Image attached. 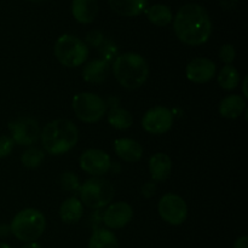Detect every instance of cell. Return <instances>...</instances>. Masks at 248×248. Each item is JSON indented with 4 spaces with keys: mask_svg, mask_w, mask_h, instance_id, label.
I'll return each mask as SVG.
<instances>
[{
    "mask_svg": "<svg viewBox=\"0 0 248 248\" xmlns=\"http://www.w3.org/2000/svg\"><path fill=\"white\" fill-rule=\"evenodd\" d=\"M172 171V160L165 153H156L149 160V173L154 182L166 181Z\"/></svg>",
    "mask_w": 248,
    "mask_h": 248,
    "instance_id": "cell-15",
    "label": "cell"
},
{
    "mask_svg": "<svg viewBox=\"0 0 248 248\" xmlns=\"http://www.w3.org/2000/svg\"><path fill=\"white\" fill-rule=\"evenodd\" d=\"M108 121L116 130H127L132 126L133 118L128 110L115 107L109 110Z\"/></svg>",
    "mask_w": 248,
    "mask_h": 248,
    "instance_id": "cell-23",
    "label": "cell"
},
{
    "mask_svg": "<svg viewBox=\"0 0 248 248\" xmlns=\"http://www.w3.org/2000/svg\"><path fill=\"white\" fill-rule=\"evenodd\" d=\"M80 167L93 177H101L111 169L110 156L101 149H87L80 156Z\"/></svg>",
    "mask_w": 248,
    "mask_h": 248,
    "instance_id": "cell-11",
    "label": "cell"
},
{
    "mask_svg": "<svg viewBox=\"0 0 248 248\" xmlns=\"http://www.w3.org/2000/svg\"><path fill=\"white\" fill-rule=\"evenodd\" d=\"M60 186L65 191H77L80 189V181L73 172H63L60 177Z\"/></svg>",
    "mask_w": 248,
    "mask_h": 248,
    "instance_id": "cell-26",
    "label": "cell"
},
{
    "mask_svg": "<svg viewBox=\"0 0 248 248\" xmlns=\"http://www.w3.org/2000/svg\"><path fill=\"white\" fill-rule=\"evenodd\" d=\"M0 248H12L10 245L5 244V242H0Z\"/></svg>",
    "mask_w": 248,
    "mask_h": 248,
    "instance_id": "cell-34",
    "label": "cell"
},
{
    "mask_svg": "<svg viewBox=\"0 0 248 248\" xmlns=\"http://www.w3.org/2000/svg\"><path fill=\"white\" fill-rule=\"evenodd\" d=\"M109 74V64L104 60H93L85 65L82 78L90 84H101Z\"/></svg>",
    "mask_w": 248,
    "mask_h": 248,
    "instance_id": "cell-18",
    "label": "cell"
},
{
    "mask_svg": "<svg viewBox=\"0 0 248 248\" xmlns=\"http://www.w3.org/2000/svg\"><path fill=\"white\" fill-rule=\"evenodd\" d=\"M89 248H119V242L113 232L98 228L90 237Z\"/></svg>",
    "mask_w": 248,
    "mask_h": 248,
    "instance_id": "cell-21",
    "label": "cell"
},
{
    "mask_svg": "<svg viewBox=\"0 0 248 248\" xmlns=\"http://www.w3.org/2000/svg\"><path fill=\"white\" fill-rule=\"evenodd\" d=\"M186 78L195 84H205L216 75V64L206 57H198L188 63L186 69Z\"/></svg>",
    "mask_w": 248,
    "mask_h": 248,
    "instance_id": "cell-12",
    "label": "cell"
},
{
    "mask_svg": "<svg viewBox=\"0 0 248 248\" xmlns=\"http://www.w3.org/2000/svg\"><path fill=\"white\" fill-rule=\"evenodd\" d=\"M56 58L67 68H75L84 64L89 57V48L81 39L64 34L57 39L53 47Z\"/></svg>",
    "mask_w": 248,
    "mask_h": 248,
    "instance_id": "cell-5",
    "label": "cell"
},
{
    "mask_svg": "<svg viewBox=\"0 0 248 248\" xmlns=\"http://www.w3.org/2000/svg\"><path fill=\"white\" fill-rule=\"evenodd\" d=\"M22 248H43V247H41L40 244H38L36 241H34V242H27V244L24 245Z\"/></svg>",
    "mask_w": 248,
    "mask_h": 248,
    "instance_id": "cell-32",
    "label": "cell"
},
{
    "mask_svg": "<svg viewBox=\"0 0 248 248\" xmlns=\"http://www.w3.org/2000/svg\"><path fill=\"white\" fill-rule=\"evenodd\" d=\"M142 126L148 133L152 135L166 133L173 126V114L165 107H154L144 114Z\"/></svg>",
    "mask_w": 248,
    "mask_h": 248,
    "instance_id": "cell-10",
    "label": "cell"
},
{
    "mask_svg": "<svg viewBox=\"0 0 248 248\" xmlns=\"http://www.w3.org/2000/svg\"><path fill=\"white\" fill-rule=\"evenodd\" d=\"M114 150L121 160L126 162H137L143 156V147L131 138H119L114 142Z\"/></svg>",
    "mask_w": 248,
    "mask_h": 248,
    "instance_id": "cell-14",
    "label": "cell"
},
{
    "mask_svg": "<svg viewBox=\"0 0 248 248\" xmlns=\"http://www.w3.org/2000/svg\"><path fill=\"white\" fill-rule=\"evenodd\" d=\"M235 56H236V51H235V47L232 44H225L220 47L219 57L225 64H232V61L235 60Z\"/></svg>",
    "mask_w": 248,
    "mask_h": 248,
    "instance_id": "cell-27",
    "label": "cell"
},
{
    "mask_svg": "<svg viewBox=\"0 0 248 248\" xmlns=\"http://www.w3.org/2000/svg\"><path fill=\"white\" fill-rule=\"evenodd\" d=\"M234 248H248V237L241 236L235 241Z\"/></svg>",
    "mask_w": 248,
    "mask_h": 248,
    "instance_id": "cell-30",
    "label": "cell"
},
{
    "mask_svg": "<svg viewBox=\"0 0 248 248\" xmlns=\"http://www.w3.org/2000/svg\"><path fill=\"white\" fill-rule=\"evenodd\" d=\"M84 215V205L79 199L68 198L62 202L60 207V217L65 224H75L79 222Z\"/></svg>",
    "mask_w": 248,
    "mask_h": 248,
    "instance_id": "cell-17",
    "label": "cell"
},
{
    "mask_svg": "<svg viewBox=\"0 0 248 248\" xmlns=\"http://www.w3.org/2000/svg\"><path fill=\"white\" fill-rule=\"evenodd\" d=\"M28 1H31V2H35V4H40V2L45 1V0H28Z\"/></svg>",
    "mask_w": 248,
    "mask_h": 248,
    "instance_id": "cell-35",
    "label": "cell"
},
{
    "mask_svg": "<svg viewBox=\"0 0 248 248\" xmlns=\"http://www.w3.org/2000/svg\"><path fill=\"white\" fill-rule=\"evenodd\" d=\"M246 86H247V78L245 79V81H244V94H245V97H248L247 91H246Z\"/></svg>",
    "mask_w": 248,
    "mask_h": 248,
    "instance_id": "cell-33",
    "label": "cell"
},
{
    "mask_svg": "<svg viewBox=\"0 0 248 248\" xmlns=\"http://www.w3.org/2000/svg\"><path fill=\"white\" fill-rule=\"evenodd\" d=\"M174 33L182 43L198 46L210 39L212 23L206 9L198 4L183 5L173 22Z\"/></svg>",
    "mask_w": 248,
    "mask_h": 248,
    "instance_id": "cell-1",
    "label": "cell"
},
{
    "mask_svg": "<svg viewBox=\"0 0 248 248\" xmlns=\"http://www.w3.org/2000/svg\"><path fill=\"white\" fill-rule=\"evenodd\" d=\"M148 19L152 22L153 24L159 27H165L172 21V11L169 6L161 4H156L150 6L147 10Z\"/></svg>",
    "mask_w": 248,
    "mask_h": 248,
    "instance_id": "cell-22",
    "label": "cell"
},
{
    "mask_svg": "<svg viewBox=\"0 0 248 248\" xmlns=\"http://www.w3.org/2000/svg\"><path fill=\"white\" fill-rule=\"evenodd\" d=\"M115 190L111 183L107 179L93 177L80 186V198L82 205L89 208L98 210L108 206L113 201Z\"/></svg>",
    "mask_w": 248,
    "mask_h": 248,
    "instance_id": "cell-6",
    "label": "cell"
},
{
    "mask_svg": "<svg viewBox=\"0 0 248 248\" xmlns=\"http://www.w3.org/2000/svg\"><path fill=\"white\" fill-rule=\"evenodd\" d=\"M133 210L127 202H115L109 206L103 215V223L109 229H121L131 222Z\"/></svg>",
    "mask_w": 248,
    "mask_h": 248,
    "instance_id": "cell-13",
    "label": "cell"
},
{
    "mask_svg": "<svg viewBox=\"0 0 248 248\" xmlns=\"http://www.w3.org/2000/svg\"><path fill=\"white\" fill-rule=\"evenodd\" d=\"M218 84L224 90H234L239 85L240 73L234 65L225 64L218 74Z\"/></svg>",
    "mask_w": 248,
    "mask_h": 248,
    "instance_id": "cell-24",
    "label": "cell"
},
{
    "mask_svg": "<svg viewBox=\"0 0 248 248\" xmlns=\"http://www.w3.org/2000/svg\"><path fill=\"white\" fill-rule=\"evenodd\" d=\"M46 219L43 212L35 208H26L17 213L10 224V232L16 239L23 242H34L43 235Z\"/></svg>",
    "mask_w": 248,
    "mask_h": 248,
    "instance_id": "cell-4",
    "label": "cell"
},
{
    "mask_svg": "<svg viewBox=\"0 0 248 248\" xmlns=\"http://www.w3.org/2000/svg\"><path fill=\"white\" fill-rule=\"evenodd\" d=\"M45 159V153L39 148H29L22 154V164L27 169H36L43 164Z\"/></svg>",
    "mask_w": 248,
    "mask_h": 248,
    "instance_id": "cell-25",
    "label": "cell"
},
{
    "mask_svg": "<svg viewBox=\"0 0 248 248\" xmlns=\"http://www.w3.org/2000/svg\"><path fill=\"white\" fill-rule=\"evenodd\" d=\"M113 73L121 86L127 90H136L147 81L149 67L144 57L135 52H126L115 58Z\"/></svg>",
    "mask_w": 248,
    "mask_h": 248,
    "instance_id": "cell-3",
    "label": "cell"
},
{
    "mask_svg": "<svg viewBox=\"0 0 248 248\" xmlns=\"http://www.w3.org/2000/svg\"><path fill=\"white\" fill-rule=\"evenodd\" d=\"M10 227L5 224H0V237H6L10 234Z\"/></svg>",
    "mask_w": 248,
    "mask_h": 248,
    "instance_id": "cell-31",
    "label": "cell"
},
{
    "mask_svg": "<svg viewBox=\"0 0 248 248\" xmlns=\"http://www.w3.org/2000/svg\"><path fill=\"white\" fill-rule=\"evenodd\" d=\"M40 138L43 147L48 154L61 155L75 147L79 140V132L70 120L56 119L43 128Z\"/></svg>",
    "mask_w": 248,
    "mask_h": 248,
    "instance_id": "cell-2",
    "label": "cell"
},
{
    "mask_svg": "<svg viewBox=\"0 0 248 248\" xmlns=\"http://www.w3.org/2000/svg\"><path fill=\"white\" fill-rule=\"evenodd\" d=\"M159 215L162 219L171 225H181L188 217V206L177 194H165L159 201Z\"/></svg>",
    "mask_w": 248,
    "mask_h": 248,
    "instance_id": "cell-8",
    "label": "cell"
},
{
    "mask_svg": "<svg viewBox=\"0 0 248 248\" xmlns=\"http://www.w3.org/2000/svg\"><path fill=\"white\" fill-rule=\"evenodd\" d=\"M9 130L14 143L18 145H31L40 137V128L35 119L23 116L9 124Z\"/></svg>",
    "mask_w": 248,
    "mask_h": 248,
    "instance_id": "cell-9",
    "label": "cell"
},
{
    "mask_svg": "<svg viewBox=\"0 0 248 248\" xmlns=\"http://www.w3.org/2000/svg\"><path fill=\"white\" fill-rule=\"evenodd\" d=\"M72 107L78 119L87 124L99 121L107 111V103L103 98L91 92H81L74 96Z\"/></svg>",
    "mask_w": 248,
    "mask_h": 248,
    "instance_id": "cell-7",
    "label": "cell"
},
{
    "mask_svg": "<svg viewBox=\"0 0 248 248\" xmlns=\"http://www.w3.org/2000/svg\"><path fill=\"white\" fill-rule=\"evenodd\" d=\"M148 0H109L111 10L125 17H135L145 10Z\"/></svg>",
    "mask_w": 248,
    "mask_h": 248,
    "instance_id": "cell-19",
    "label": "cell"
},
{
    "mask_svg": "<svg viewBox=\"0 0 248 248\" xmlns=\"http://www.w3.org/2000/svg\"><path fill=\"white\" fill-rule=\"evenodd\" d=\"M140 191H142V195L144 196V198H152L155 194V191H156V184H155L154 182H147V183L143 184L142 190Z\"/></svg>",
    "mask_w": 248,
    "mask_h": 248,
    "instance_id": "cell-29",
    "label": "cell"
},
{
    "mask_svg": "<svg viewBox=\"0 0 248 248\" xmlns=\"http://www.w3.org/2000/svg\"><path fill=\"white\" fill-rule=\"evenodd\" d=\"M14 140L9 136H0V159L6 157L11 154L14 149Z\"/></svg>",
    "mask_w": 248,
    "mask_h": 248,
    "instance_id": "cell-28",
    "label": "cell"
},
{
    "mask_svg": "<svg viewBox=\"0 0 248 248\" xmlns=\"http://www.w3.org/2000/svg\"><path fill=\"white\" fill-rule=\"evenodd\" d=\"M72 14L79 23H91L98 14V2L97 0H73Z\"/></svg>",
    "mask_w": 248,
    "mask_h": 248,
    "instance_id": "cell-16",
    "label": "cell"
},
{
    "mask_svg": "<svg viewBox=\"0 0 248 248\" xmlns=\"http://www.w3.org/2000/svg\"><path fill=\"white\" fill-rule=\"evenodd\" d=\"M246 108V101L239 94L227 96L219 104V114L223 118L236 119Z\"/></svg>",
    "mask_w": 248,
    "mask_h": 248,
    "instance_id": "cell-20",
    "label": "cell"
}]
</instances>
